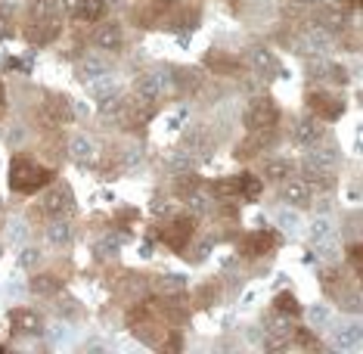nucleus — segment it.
Wrapping results in <instances>:
<instances>
[{"label":"nucleus","instance_id":"nucleus-1","mask_svg":"<svg viewBox=\"0 0 363 354\" xmlns=\"http://www.w3.org/2000/svg\"><path fill=\"white\" fill-rule=\"evenodd\" d=\"M53 180V171L38 165L31 155H16L10 162V187L16 193H38Z\"/></svg>","mask_w":363,"mask_h":354},{"label":"nucleus","instance_id":"nucleus-28","mask_svg":"<svg viewBox=\"0 0 363 354\" xmlns=\"http://www.w3.org/2000/svg\"><path fill=\"white\" fill-rule=\"evenodd\" d=\"M218 283H205V286H199V289H196V295H199V299H196V304H199V308H208V304L218 299Z\"/></svg>","mask_w":363,"mask_h":354},{"label":"nucleus","instance_id":"nucleus-19","mask_svg":"<svg viewBox=\"0 0 363 354\" xmlns=\"http://www.w3.org/2000/svg\"><path fill=\"white\" fill-rule=\"evenodd\" d=\"M31 289H35L40 299H53V295H60L62 292V280H56L50 274H38V277H31Z\"/></svg>","mask_w":363,"mask_h":354},{"label":"nucleus","instance_id":"nucleus-30","mask_svg":"<svg viewBox=\"0 0 363 354\" xmlns=\"http://www.w3.org/2000/svg\"><path fill=\"white\" fill-rule=\"evenodd\" d=\"M84 72H87V75H94V78H103L106 72H109V65H106L103 60H94V56H87V60H84Z\"/></svg>","mask_w":363,"mask_h":354},{"label":"nucleus","instance_id":"nucleus-31","mask_svg":"<svg viewBox=\"0 0 363 354\" xmlns=\"http://www.w3.org/2000/svg\"><path fill=\"white\" fill-rule=\"evenodd\" d=\"M159 289H162L159 295H171V292H184V280H177V277H171V280H168V277H162V280H159Z\"/></svg>","mask_w":363,"mask_h":354},{"label":"nucleus","instance_id":"nucleus-2","mask_svg":"<svg viewBox=\"0 0 363 354\" xmlns=\"http://www.w3.org/2000/svg\"><path fill=\"white\" fill-rule=\"evenodd\" d=\"M277 121H279V109L270 96H258V100L252 103V109L245 112V128H249V134H270V131L277 128Z\"/></svg>","mask_w":363,"mask_h":354},{"label":"nucleus","instance_id":"nucleus-18","mask_svg":"<svg viewBox=\"0 0 363 354\" xmlns=\"http://www.w3.org/2000/svg\"><path fill=\"white\" fill-rule=\"evenodd\" d=\"M44 236H47V243L50 245H56V249H65V245L72 243V224L69 221H50L47 224V230H44Z\"/></svg>","mask_w":363,"mask_h":354},{"label":"nucleus","instance_id":"nucleus-11","mask_svg":"<svg viewBox=\"0 0 363 354\" xmlns=\"http://www.w3.org/2000/svg\"><path fill=\"white\" fill-rule=\"evenodd\" d=\"M313 196V187L304 177H286L283 180V202L295 205V209H308Z\"/></svg>","mask_w":363,"mask_h":354},{"label":"nucleus","instance_id":"nucleus-36","mask_svg":"<svg viewBox=\"0 0 363 354\" xmlns=\"http://www.w3.org/2000/svg\"><path fill=\"white\" fill-rule=\"evenodd\" d=\"M6 109V90H4V81H0V115Z\"/></svg>","mask_w":363,"mask_h":354},{"label":"nucleus","instance_id":"nucleus-7","mask_svg":"<svg viewBox=\"0 0 363 354\" xmlns=\"http://www.w3.org/2000/svg\"><path fill=\"white\" fill-rule=\"evenodd\" d=\"M26 38L31 40V44H38V47L53 44V40L60 38V19H56L53 13L35 16V22H28V28H26Z\"/></svg>","mask_w":363,"mask_h":354},{"label":"nucleus","instance_id":"nucleus-14","mask_svg":"<svg viewBox=\"0 0 363 354\" xmlns=\"http://www.w3.org/2000/svg\"><path fill=\"white\" fill-rule=\"evenodd\" d=\"M249 60H252V69L258 72L261 78H267V81H270V78H277V75H279V62H277V56L270 53V50H264V47H255Z\"/></svg>","mask_w":363,"mask_h":354},{"label":"nucleus","instance_id":"nucleus-24","mask_svg":"<svg viewBox=\"0 0 363 354\" xmlns=\"http://www.w3.org/2000/svg\"><path fill=\"white\" fill-rule=\"evenodd\" d=\"M239 196H245V199H258L261 196V180L252 177V175H239Z\"/></svg>","mask_w":363,"mask_h":354},{"label":"nucleus","instance_id":"nucleus-9","mask_svg":"<svg viewBox=\"0 0 363 354\" xmlns=\"http://www.w3.org/2000/svg\"><path fill=\"white\" fill-rule=\"evenodd\" d=\"M69 209H72V190L65 184H56V187H50V190L40 196V211H44V215L60 218Z\"/></svg>","mask_w":363,"mask_h":354},{"label":"nucleus","instance_id":"nucleus-34","mask_svg":"<svg viewBox=\"0 0 363 354\" xmlns=\"http://www.w3.org/2000/svg\"><path fill=\"white\" fill-rule=\"evenodd\" d=\"M348 258H351V270L357 274V270H360V245L357 243L348 245Z\"/></svg>","mask_w":363,"mask_h":354},{"label":"nucleus","instance_id":"nucleus-23","mask_svg":"<svg viewBox=\"0 0 363 354\" xmlns=\"http://www.w3.org/2000/svg\"><path fill=\"white\" fill-rule=\"evenodd\" d=\"M186 202H189V209L196 211V215H208V211L214 209V196L208 193H199V190H193L186 196Z\"/></svg>","mask_w":363,"mask_h":354},{"label":"nucleus","instance_id":"nucleus-3","mask_svg":"<svg viewBox=\"0 0 363 354\" xmlns=\"http://www.w3.org/2000/svg\"><path fill=\"white\" fill-rule=\"evenodd\" d=\"M35 118H38V125L44 131H60L62 125H69L72 121V106H69L65 96H47V100L38 106Z\"/></svg>","mask_w":363,"mask_h":354},{"label":"nucleus","instance_id":"nucleus-33","mask_svg":"<svg viewBox=\"0 0 363 354\" xmlns=\"http://www.w3.org/2000/svg\"><path fill=\"white\" fill-rule=\"evenodd\" d=\"M38 258H40V252H38V249H26V252L19 255V265H22V267H35V265H38Z\"/></svg>","mask_w":363,"mask_h":354},{"label":"nucleus","instance_id":"nucleus-10","mask_svg":"<svg viewBox=\"0 0 363 354\" xmlns=\"http://www.w3.org/2000/svg\"><path fill=\"white\" fill-rule=\"evenodd\" d=\"M274 245H277V233H270V230H255V233L239 240V252H242L245 258H258V255H267Z\"/></svg>","mask_w":363,"mask_h":354},{"label":"nucleus","instance_id":"nucleus-27","mask_svg":"<svg viewBox=\"0 0 363 354\" xmlns=\"http://www.w3.org/2000/svg\"><path fill=\"white\" fill-rule=\"evenodd\" d=\"M338 345H345V348H357L360 345V329L357 326H345V329H338Z\"/></svg>","mask_w":363,"mask_h":354},{"label":"nucleus","instance_id":"nucleus-20","mask_svg":"<svg viewBox=\"0 0 363 354\" xmlns=\"http://www.w3.org/2000/svg\"><path fill=\"white\" fill-rule=\"evenodd\" d=\"M69 155L72 159H78V162H90L94 159V143H90V137L84 134H75V137H69Z\"/></svg>","mask_w":363,"mask_h":354},{"label":"nucleus","instance_id":"nucleus-26","mask_svg":"<svg viewBox=\"0 0 363 354\" xmlns=\"http://www.w3.org/2000/svg\"><path fill=\"white\" fill-rule=\"evenodd\" d=\"M118 249H121L118 240H115V236H106V240H100L94 245V255L96 258H112V255H118Z\"/></svg>","mask_w":363,"mask_h":354},{"label":"nucleus","instance_id":"nucleus-15","mask_svg":"<svg viewBox=\"0 0 363 354\" xmlns=\"http://www.w3.org/2000/svg\"><path fill=\"white\" fill-rule=\"evenodd\" d=\"M326 47H329V38L323 28H308L304 35L295 38V50L301 53H323Z\"/></svg>","mask_w":363,"mask_h":354},{"label":"nucleus","instance_id":"nucleus-8","mask_svg":"<svg viewBox=\"0 0 363 354\" xmlns=\"http://www.w3.org/2000/svg\"><path fill=\"white\" fill-rule=\"evenodd\" d=\"M320 137H323V125H320V118L317 115H304V118H295V125H292V143L295 146H313V143H320Z\"/></svg>","mask_w":363,"mask_h":354},{"label":"nucleus","instance_id":"nucleus-21","mask_svg":"<svg viewBox=\"0 0 363 354\" xmlns=\"http://www.w3.org/2000/svg\"><path fill=\"white\" fill-rule=\"evenodd\" d=\"M313 75L320 81H329V84H345L348 81V72L342 65H333V62H317L313 65Z\"/></svg>","mask_w":363,"mask_h":354},{"label":"nucleus","instance_id":"nucleus-5","mask_svg":"<svg viewBox=\"0 0 363 354\" xmlns=\"http://www.w3.org/2000/svg\"><path fill=\"white\" fill-rule=\"evenodd\" d=\"M308 106H311V112L317 115L320 121H333V118H338V115L345 112V100H342V96L326 94V90H311V94H308Z\"/></svg>","mask_w":363,"mask_h":354},{"label":"nucleus","instance_id":"nucleus-38","mask_svg":"<svg viewBox=\"0 0 363 354\" xmlns=\"http://www.w3.org/2000/svg\"><path fill=\"white\" fill-rule=\"evenodd\" d=\"M159 4H180V0H159Z\"/></svg>","mask_w":363,"mask_h":354},{"label":"nucleus","instance_id":"nucleus-35","mask_svg":"<svg viewBox=\"0 0 363 354\" xmlns=\"http://www.w3.org/2000/svg\"><path fill=\"white\" fill-rule=\"evenodd\" d=\"M313 320H317V323H326V308H313Z\"/></svg>","mask_w":363,"mask_h":354},{"label":"nucleus","instance_id":"nucleus-32","mask_svg":"<svg viewBox=\"0 0 363 354\" xmlns=\"http://www.w3.org/2000/svg\"><path fill=\"white\" fill-rule=\"evenodd\" d=\"M13 31H16V26H13V16L6 13V10H0V40L10 38Z\"/></svg>","mask_w":363,"mask_h":354},{"label":"nucleus","instance_id":"nucleus-37","mask_svg":"<svg viewBox=\"0 0 363 354\" xmlns=\"http://www.w3.org/2000/svg\"><path fill=\"white\" fill-rule=\"evenodd\" d=\"M304 4H329V0H304Z\"/></svg>","mask_w":363,"mask_h":354},{"label":"nucleus","instance_id":"nucleus-29","mask_svg":"<svg viewBox=\"0 0 363 354\" xmlns=\"http://www.w3.org/2000/svg\"><path fill=\"white\" fill-rule=\"evenodd\" d=\"M289 171H292V165L289 162H270L267 165V180H286Z\"/></svg>","mask_w":363,"mask_h":354},{"label":"nucleus","instance_id":"nucleus-12","mask_svg":"<svg viewBox=\"0 0 363 354\" xmlns=\"http://www.w3.org/2000/svg\"><path fill=\"white\" fill-rule=\"evenodd\" d=\"M121 28L115 26V22H106V26L100 28H94V38H90V44L94 47H100V50L106 53H115V50H121Z\"/></svg>","mask_w":363,"mask_h":354},{"label":"nucleus","instance_id":"nucleus-16","mask_svg":"<svg viewBox=\"0 0 363 354\" xmlns=\"http://www.w3.org/2000/svg\"><path fill=\"white\" fill-rule=\"evenodd\" d=\"M205 65L220 72V75H239V72H242V62H239L233 53H224V50H211L205 56Z\"/></svg>","mask_w":363,"mask_h":354},{"label":"nucleus","instance_id":"nucleus-6","mask_svg":"<svg viewBox=\"0 0 363 354\" xmlns=\"http://www.w3.org/2000/svg\"><path fill=\"white\" fill-rule=\"evenodd\" d=\"M193 233H196V218H174V221H168L162 230V240L164 245H171L174 252H184V245L193 240Z\"/></svg>","mask_w":363,"mask_h":354},{"label":"nucleus","instance_id":"nucleus-13","mask_svg":"<svg viewBox=\"0 0 363 354\" xmlns=\"http://www.w3.org/2000/svg\"><path fill=\"white\" fill-rule=\"evenodd\" d=\"M10 320H13V329H16V333H22V336H35V333L44 329V317L35 314V311H28V308L13 311Z\"/></svg>","mask_w":363,"mask_h":354},{"label":"nucleus","instance_id":"nucleus-25","mask_svg":"<svg viewBox=\"0 0 363 354\" xmlns=\"http://www.w3.org/2000/svg\"><path fill=\"white\" fill-rule=\"evenodd\" d=\"M274 308L279 311V314H286V317H295V314L301 311L292 292H279V295H277V302H274Z\"/></svg>","mask_w":363,"mask_h":354},{"label":"nucleus","instance_id":"nucleus-4","mask_svg":"<svg viewBox=\"0 0 363 354\" xmlns=\"http://www.w3.org/2000/svg\"><path fill=\"white\" fill-rule=\"evenodd\" d=\"M168 87H171V75H168V72H162V69L159 72H146V75H140L134 81L137 96H140V100H150V103L162 100Z\"/></svg>","mask_w":363,"mask_h":354},{"label":"nucleus","instance_id":"nucleus-17","mask_svg":"<svg viewBox=\"0 0 363 354\" xmlns=\"http://www.w3.org/2000/svg\"><path fill=\"white\" fill-rule=\"evenodd\" d=\"M164 22H168V28H177V31L196 28V22H199V10H196V6H177V10H171L168 16H164Z\"/></svg>","mask_w":363,"mask_h":354},{"label":"nucleus","instance_id":"nucleus-22","mask_svg":"<svg viewBox=\"0 0 363 354\" xmlns=\"http://www.w3.org/2000/svg\"><path fill=\"white\" fill-rule=\"evenodd\" d=\"M78 19L84 22H96L106 16V0H78V10H75Z\"/></svg>","mask_w":363,"mask_h":354}]
</instances>
